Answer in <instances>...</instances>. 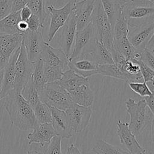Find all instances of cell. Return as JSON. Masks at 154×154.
<instances>
[{"label": "cell", "instance_id": "ba28073f", "mask_svg": "<svg viewBox=\"0 0 154 154\" xmlns=\"http://www.w3.org/2000/svg\"><path fill=\"white\" fill-rule=\"evenodd\" d=\"M96 40L94 29L91 22H90L83 29L76 31L72 51L68 60L90 51Z\"/></svg>", "mask_w": 154, "mask_h": 154}, {"label": "cell", "instance_id": "b9f144b4", "mask_svg": "<svg viewBox=\"0 0 154 154\" xmlns=\"http://www.w3.org/2000/svg\"><path fill=\"white\" fill-rule=\"evenodd\" d=\"M32 12L31 10L26 5L23 7L20 10V17L22 20L23 21H26L30 16L32 15Z\"/></svg>", "mask_w": 154, "mask_h": 154}, {"label": "cell", "instance_id": "4316f807", "mask_svg": "<svg viewBox=\"0 0 154 154\" xmlns=\"http://www.w3.org/2000/svg\"><path fill=\"white\" fill-rule=\"evenodd\" d=\"M112 48L120 52L126 59H131L132 58L135 50L130 43L128 35L113 38Z\"/></svg>", "mask_w": 154, "mask_h": 154}, {"label": "cell", "instance_id": "277c9868", "mask_svg": "<svg viewBox=\"0 0 154 154\" xmlns=\"http://www.w3.org/2000/svg\"><path fill=\"white\" fill-rule=\"evenodd\" d=\"M91 22L94 29L96 40L110 51L113 46L112 29L100 0L96 1Z\"/></svg>", "mask_w": 154, "mask_h": 154}, {"label": "cell", "instance_id": "7dc6e473", "mask_svg": "<svg viewBox=\"0 0 154 154\" xmlns=\"http://www.w3.org/2000/svg\"><path fill=\"white\" fill-rule=\"evenodd\" d=\"M26 154H43L37 150H29L27 152V153Z\"/></svg>", "mask_w": 154, "mask_h": 154}, {"label": "cell", "instance_id": "74e56055", "mask_svg": "<svg viewBox=\"0 0 154 154\" xmlns=\"http://www.w3.org/2000/svg\"><path fill=\"white\" fill-rule=\"evenodd\" d=\"M109 51L111 52L114 64L119 69H122L127 59L120 52L115 50L113 48H111Z\"/></svg>", "mask_w": 154, "mask_h": 154}, {"label": "cell", "instance_id": "e0dca14e", "mask_svg": "<svg viewBox=\"0 0 154 154\" xmlns=\"http://www.w3.org/2000/svg\"><path fill=\"white\" fill-rule=\"evenodd\" d=\"M96 1H75L73 6L72 11L76 19V31L83 29L91 22Z\"/></svg>", "mask_w": 154, "mask_h": 154}, {"label": "cell", "instance_id": "603a6c76", "mask_svg": "<svg viewBox=\"0 0 154 154\" xmlns=\"http://www.w3.org/2000/svg\"><path fill=\"white\" fill-rule=\"evenodd\" d=\"M97 74L119 79L128 83L131 82H140L142 80L137 77L127 75L114 64H99L97 69Z\"/></svg>", "mask_w": 154, "mask_h": 154}, {"label": "cell", "instance_id": "9c48e42d", "mask_svg": "<svg viewBox=\"0 0 154 154\" xmlns=\"http://www.w3.org/2000/svg\"><path fill=\"white\" fill-rule=\"evenodd\" d=\"M57 32H59L58 43L60 49L69 59L72 51L76 32V19L73 11H72L63 26Z\"/></svg>", "mask_w": 154, "mask_h": 154}, {"label": "cell", "instance_id": "60d3db41", "mask_svg": "<svg viewBox=\"0 0 154 154\" xmlns=\"http://www.w3.org/2000/svg\"><path fill=\"white\" fill-rule=\"evenodd\" d=\"M29 0H12L11 12L20 11L23 7L26 5Z\"/></svg>", "mask_w": 154, "mask_h": 154}, {"label": "cell", "instance_id": "f35d334b", "mask_svg": "<svg viewBox=\"0 0 154 154\" xmlns=\"http://www.w3.org/2000/svg\"><path fill=\"white\" fill-rule=\"evenodd\" d=\"M12 0H0V20L11 13Z\"/></svg>", "mask_w": 154, "mask_h": 154}, {"label": "cell", "instance_id": "ac0fdd59", "mask_svg": "<svg viewBox=\"0 0 154 154\" xmlns=\"http://www.w3.org/2000/svg\"><path fill=\"white\" fill-rule=\"evenodd\" d=\"M32 129L33 131L27 135L29 144L36 143L41 147H45L55 135L51 123H37Z\"/></svg>", "mask_w": 154, "mask_h": 154}, {"label": "cell", "instance_id": "5b68a950", "mask_svg": "<svg viewBox=\"0 0 154 154\" xmlns=\"http://www.w3.org/2000/svg\"><path fill=\"white\" fill-rule=\"evenodd\" d=\"M126 111L130 116L129 128L135 135L141 134L150 122V116L146 112V104L144 99L136 102L129 98L125 102Z\"/></svg>", "mask_w": 154, "mask_h": 154}, {"label": "cell", "instance_id": "8992f818", "mask_svg": "<svg viewBox=\"0 0 154 154\" xmlns=\"http://www.w3.org/2000/svg\"><path fill=\"white\" fill-rule=\"evenodd\" d=\"M33 68L34 64L28 60L25 48L22 42L19 54L15 64V78L13 85V89L20 93L23 86L31 78Z\"/></svg>", "mask_w": 154, "mask_h": 154}, {"label": "cell", "instance_id": "7bdbcfd3", "mask_svg": "<svg viewBox=\"0 0 154 154\" xmlns=\"http://www.w3.org/2000/svg\"><path fill=\"white\" fill-rule=\"evenodd\" d=\"M154 94H152L149 96L144 97V100L146 102V106H147L151 111L152 114L153 115V102H154Z\"/></svg>", "mask_w": 154, "mask_h": 154}, {"label": "cell", "instance_id": "7a4b0ae2", "mask_svg": "<svg viewBox=\"0 0 154 154\" xmlns=\"http://www.w3.org/2000/svg\"><path fill=\"white\" fill-rule=\"evenodd\" d=\"M123 15L128 26H141L154 22V2L148 0L127 1Z\"/></svg>", "mask_w": 154, "mask_h": 154}, {"label": "cell", "instance_id": "e575fe53", "mask_svg": "<svg viewBox=\"0 0 154 154\" xmlns=\"http://www.w3.org/2000/svg\"><path fill=\"white\" fill-rule=\"evenodd\" d=\"M128 23L122 13V15L117 20V22H116L112 28L113 38L124 36V35H128Z\"/></svg>", "mask_w": 154, "mask_h": 154}, {"label": "cell", "instance_id": "30bf717a", "mask_svg": "<svg viewBox=\"0 0 154 154\" xmlns=\"http://www.w3.org/2000/svg\"><path fill=\"white\" fill-rule=\"evenodd\" d=\"M43 29L32 32L27 30L22 34L23 44L28 60L34 63L40 57L43 50L45 42L43 38Z\"/></svg>", "mask_w": 154, "mask_h": 154}, {"label": "cell", "instance_id": "ab89813d", "mask_svg": "<svg viewBox=\"0 0 154 154\" xmlns=\"http://www.w3.org/2000/svg\"><path fill=\"white\" fill-rule=\"evenodd\" d=\"M26 22L28 24V30L30 31L35 32L40 29H43L38 17L35 14H32L30 17L26 20Z\"/></svg>", "mask_w": 154, "mask_h": 154}, {"label": "cell", "instance_id": "8fae6325", "mask_svg": "<svg viewBox=\"0 0 154 154\" xmlns=\"http://www.w3.org/2000/svg\"><path fill=\"white\" fill-rule=\"evenodd\" d=\"M154 34V22L141 26H128V38L135 50H143Z\"/></svg>", "mask_w": 154, "mask_h": 154}, {"label": "cell", "instance_id": "4dcf8cb0", "mask_svg": "<svg viewBox=\"0 0 154 154\" xmlns=\"http://www.w3.org/2000/svg\"><path fill=\"white\" fill-rule=\"evenodd\" d=\"M34 115L38 123H51V111L50 107L40 100L33 108Z\"/></svg>", "mask_w": 154, "mask_h": 154}, {"label": "cell", "instance_id": "f546056e", "mask_svg": "<svg viewBox=\"0 0 154 154\" xmlns=\"http://www.w3.org/2000/svg\"><path fill=\"white\" fill-rule=\"evenodd\" d=\"M26 6L29 7L33 14L36 15L40 22L42 28L47 18L48 13L45 8V0H29Z\"/></svg>", "mask_w": 154, "mask_h": 154}, {"label": "cell", "instance_id": "d6a6232c", "mask_svg": "<svg viewBox=\"0 0 154 154\" xmlns=\"http://www.w3.org/2000/svg\"><path fill=\"white\" fill-rule=\"evenodd\" d=\"M61 137L55 135L45 147L43 154H63L61 151Z\"/></svg>", "mask_w": 154, "mask_h": 154}, {"label": "cell", "instance_id": "3957f363", "mask_svg": "<svg viewBox=\"0 0 154 154\" xmlns=\"http://www.w3.org/2000/svg\"><path fill=\"white\" fill-rule=\"evenodd\" d=\"M39 99L49 107L66 111L73 103L69 93L59 82L46 83L43 90L38 92Z\"/></svg>", "mask_w": 154, "mask_h": 154}, {"label": "cell", "instance_id": "f6af8a7d", "mask_svg": "<svg viewBox=\"0 0 154 154\" xmlns=\"http://www.w3.org/2000/svg\"><path fill=\"white\" fill-rule=\"evenodd\" d=\"M66 154H82L79 149L73 144H71L67 149Z\"/></svg>", "mask_w": 154, "mask_h": 154}, {"label": "cell", "instance_id": "836d02e7", "mask_svg": "<svg viewBox=\"0 0 154 154\" xmlns=\"http://www.w3.org/2000/svg\"><path fill=\"white\" fill-rule=\"evenodd\" d=\"M128 84L129 87L133 91L141 97L149 96L153 93V91L150 89L149 87L145 82H129Z\"/></svg>", "mask_w": 154, "mask_h": 154}, {"label": "cell", "instance_id": "d6986e66", "mask_svg": "<svg viewBox=\"0 0 154 154\" xmlns=\"http://www.w3.org/2000/svg\"><path fill=\"white\" fill-rule=\"evenodd\" d=\"M19 51L20 47H19L13 53L10 57L8 63L4 68L3 86L0 94V100L6 96L8 92L13 89V82L15 78V64L19 55Z\"/></svg>", "mask_w": 154, "mask_h": 154}, {"label": "cell", "instance_id": "52a82bcc", "mask_svg": "<svg viewBox=\"0 0 154 154\" xmlns=\"http://www.w3.org/2000/svg\"><path fill=\"white\" fill-rule=\"evenodd\" d=\"M75 0H70L63 7L55 8L52 5L46 7L47 11L50 16V23L48 33V42H51L59 29L63 26L69 15L72 11L73 6Z\"/></svg>", "mask_w": 154, "mask_h": 154}, {"label": "cell", "instance_id": "d4e9b609", "mask_svg": "<svg viewBox=\"0 0 154 154\" xmlns=\"http://www.w3.org/2000/svg\"><path fill=\"white\" fill-rule=\"evenodd\" d=\"M20 11L11 12L0 20V34H14L19 33L17 23L20 20ZM20 34V33H19Z\"/></svg>", "mask_w": 154, "mask_h": 154}, {"label": "cell", "instance_id": "4fadbf2b", "mask_svg": "<svg viewBox=\"0 0 154 154\" xmlns=\"http://www.w3.org/2000/svg\"><path fill=\"white\" fill-rule=\"evenodd\" d=\"M117 134L120 143L131 154H146L147 151L141 146L135 138V135L129 128L128 122L118 120L117 123Z\"/></svg>", "mask_w": 154, "mask_h": 154}, {"label": "cell", "instance_id": "cb8c5ba5", "mask_svg": "<svg viewBox=\"0 0 154 154\" xmlns=\"http://www.w3.org/2000/svg\"><path fill=\"white\" fill-rule=\"evenodd\" d=\"M87 52L97 64H114L110 51L97 40L95 41L91 49Z\"/></svg>", "mask_w": 154, "mask_h": 154}, {"label": "cell", "instance_id": "ffe728a7", "mask_svg": "<svg viewBox=\"0 0 154 154\" xmlns=\"http://www.w3.org/2000/svg\"><path fill=\"white\" fill-rule=\"evenodd\" d=\"M67 92L75 103L90 106L93 103L94 94L90 88L89 81L75 87Z\"/></svg>", "mask_w": 154, "mask_h": 154}, {"label": "cell", "instance_id": "d590c367", "mask_svg": "<svg viewBox=\"0 0 154 154\" xmlns=\"http://www.w3.org/2000/svg\"><path fill=\"white\" fill-rule=\"evenodd\" d=\"M138 64L141 75L143 77V81L145 82H151L153 84L154 78V69H151L150 67L145 64L141 60H135Z\"/></svg>", "mask_w": 154, "mask_h": 154}, {"label": "cell", "instance_id": "2e32d148", "mask_svg": "<svg viewBox=\"0 0 154 154\" xmlns=\"http://www.w3.org/2000/svg\"><path fill=\"white\" fill-rule=\"evenodd\" d=\"M98 65L88 52L70 60L68 62V67L70 69L85 78L97 74Z\"/></svg>", "mask_w": 154, "mask_h": 154}, {"label": "cell", "instance_id": "1f68e13d", "mask_svg": "<svg viewBox=\"0 0 154 154\" xmlns=\"http://www.w3.org/2000/svg\"><path fill=\"white\" fill-rule=\"evenodd\" d=\"M45 78L46 83L59 81L64 72L60 69L49 66L43 64Z\"/></svg>", "mask_w": 154, "mask_h": 154}, {"label": "cell", "instance_id": "5bb4252c", "mask_svg": "<svg viewBox=\"0 0 154 154\" xmlns=\"http://www.w3.org/2000/svg\"><path fill=\"white\" fill-rule=\"evenodd\" d=\"M51 124L55 135L61 138H70L73 135V131L66 112L51 106Z\"/></svg>", "mask_w": 154, "mask_h": 154}, {"label": "cell", "instance_id": "7c38bea8", "mask_svg": "<svg viewBox=\"0 0 154 154\" xmlns=\"http://www.w3.org/2000/svg\"><path fill=\"white\" fill-rule=\"evenodd\" d=\"M67 114L74 133L82 131L89 124L92 114L90 106H85L73 103L65 111Z\"/></svg>", "mask_w": 154, "mask_h": 154}, {"label": "cell", "instance_id": "ee69618b", "mask_svg": "<svg viewBox=\"0 0 154 154\" xmlns=\"http://www.w3.org/2000/svg\"><path fill=\"white\" fill-rule=\"evenodd\" d=\"M17 29L19 31V32L20 34H22L25 32H26L28 29V24L26 21H23L20 20L18 23H17Z\"/></svg>", "mask_w": 154, "mask_h": 154}, {"label": "cell", "instance_id": "7402d4cb", "mask_svg": "<svg viewBox=\"0 0 154 154\" xmlns=\"http://www.w3.org/2000/svg\"><path fill=\"white\" fill-rule=\"evenodd\" d=\"M22 42V34H0V52L7 58L20 47Z\"/></svg>", "mask_w": 154, "mask_h": 154}, {"label": "cell", "instance_id": "44dd1931", "mask_svg": "<svg viewBox=\"0 0 154 154\" xmlns=\"http://www.w3.org/2000/svg\"><path fill=\"white\" fill-rule=\"evenodd\" d=\"M100 2L112 29L117 20L122 15L123 8L127 1L126 0H100Z\"/></svg>", "mask_w": 154, "mask_h": 154}, {"label": "cell", "instance_id": "681fc988", "mask_svg": "<svg viewBox=\"0 0 154 154\" xmlns=\"http://www.w3.org/2000/svg\"></svg>", "mask_w": 154, "mask_h": 154}, {"label": "cell", "instance_id": "484cf974", "mask_svg": "<svg viewBox=\"0 0 154 154\" xmlns=\"http://www.w3.org/2000/svg\"><path fill=\"white\" fill-rule=\"evenodd\" d=\"M92 150L96 154H131L126 150L111 144L104 140H97Z\"/></svg>", "mask_w": 154, "mask_h": 154}, {"label": "cell", "instance_id": "6da1fadb", "mask_svg": "<svg viewBox=\"0 0 154 154\" xmlns=\"http://www.w3.org/2000/svg\"><path fill=\"white\" fill-rule=\"evenodd\" d=\"M3 99L4 106L12 125L22 131L32 129L37 125L32 108L20 92L13 88Z\"/></svg>", "mask_w": 154, "mask_h": 154}, {"label": "cell", "instance_id": "9a60e30c", "mask_svg": "<svg viewBox=\"0 0 154 154\" xmlns=\"http://www.w3.org/2000/svg\"><path fill=\"white\" fill-rule=\"evenodd\" d=\"M40 57L45 65L60 69L64 72L69 69V60L64 53L60 48H53L47 41L45 42Z\"/></svg>", "mask_w": 154, "mask_h": 154}, {"label": "cell", "instance_id": "8d00e7d4", "mask_svg": "<svg viewBox=\"0 0 154 154\" xmlns=\"http://www.w3.org/2000/svg\"><path fill=\"white\" fill-rule=\"evenodd\" d=\"M140 60L151 69H154L153 52H152L145 48L141 51Z\"/></svg>", "mask_w": 154, "mask_h": 154}, {"label": "cell", "instance_id": "f1b7e54d", "mask_svg": "<svg viewBox=\"0 0 154 154\" xmlns=\"http://www.w3.org/2000/svg\"><path fill=\"white\" fill-rule=\"evenodd\" d=\"M31 79L38 91L39 92L42 91L46 82L44 75L43 61L41 57H40L34 63V68Z\"/></svg>", "mask_w": 154, "mask_h": 154}, {"label": "cell", "instance_id": "bcb514c9", "mask_svg": "<svg viewBox=\"0 0 154 154\" xmlns=\"http://www.w3.org/2000/svg\"><path fill=\"white\" fill-rule=\"evenodd\" d=\"M3 78H4V69L0 70V94L1 93L3 86Z\"/></svg>", "mask_w": 154, "mask_h": 154}, {"label": "cell", "instance_id": "c3c4849f", "mask_svg": "<svg viewBox=\"0 0 154 154\" xmlns=\"http://www.w3.org/2000/svg\"><path fill=\"white\" fill-rule=\"evenodd\" d=\"M148 1H151V2H154V0H148Z\"/></svg>", "mask_w": 154, "mask_h": 154}, {"label": "cell", "instance_id": "83f0119b", "mask_svg": "<svg viewBox=\"0 0 154 154\" xmlns=\"http://www.w3.org/2000/svg\"><path fill=\"white\" fill-rule=\"evenodd\" d=\"M20 94L25 100L31 105L32 109L40 100L38 91L35 87L31 78L23 86Z\"/></svg>", "mask_w": 154, "mask_h": 154}]
</instances>
